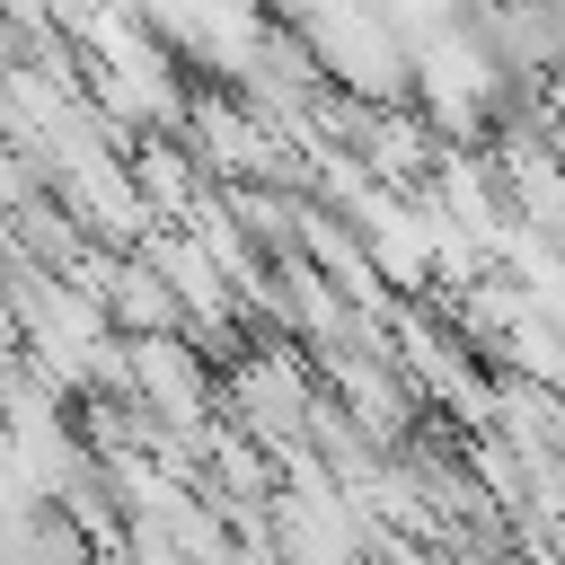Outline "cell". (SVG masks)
Listing matches in <instances>:
<instances>
[{
  "label": "cell",
  "instance_id": "6da1fadb",
  "mask_svg": "<svg viewBox=\"0 0 565 565\" xmlns=\"http://www.w3.org/2000/svg\"><path fill=\"white\" fill-rule=\"evenodd\" d=\"M318 388L300 380V362H291V344H247L238 362H230V415L256 433V441H300L309 424H318Z\"/></svg>",
  "mask_w": 565,
  "mask_h": 565
},
{
  "label": "cell",
  "instance_id": "7a4b0ae2",
  "mask_svg": "<svg viewBox=\"0 0 565 565\" xmlns=\"http://www.w3.org/2000/svg\"><path fill=\"white\" fill-rule=\"evenodd\" d=\"M26 362V327H18V300H9V282H0V380Z\"/></svg>",
  "mask_w": 565,
  "mask_h": 565
},
{
  "label": "cell",
  "instance_id": "3957f363",
  "mask_svg": "<svg viewBox=\"0 0 565 565\" xmlns=\"http://www.w3.org/2000/svg\"><path fill=\"white\" fill-rule=\"evenodd\" d=\"M547 124H556V150H565V71L547 79Z\"/></svg>",
  "mask_w": 565,
  "mask_h": 565
}]
</instances>
